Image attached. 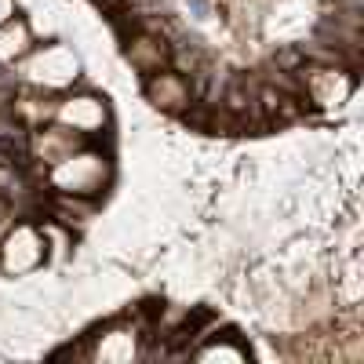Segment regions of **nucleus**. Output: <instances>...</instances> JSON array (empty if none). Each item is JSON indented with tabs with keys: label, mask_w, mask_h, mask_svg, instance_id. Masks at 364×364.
Returning <instances> with one entry per match:
<instances>
[{
	"label": "nucleus",
	"mask_w": 364,
	"mask_h": 364,
	"mask_svg": "<svg viewBox=\"0 0 364 364\" xmlns=\"http://www.w3.org/2000/svg\"><path fill=\"white\" fill-rule=\"evenodd\" d=\"M113 178H117V157L106 142H80L73 154H66L51 168L37 171L41 190L91 197V200H102L113 190Z\"/></svg>",
	"instance_id": "f257e3e1"
},
{
	"label": "nucleus",
	"mask_w": 364,
	"mask_h": 364,
	"mask_svg": "<svg viewBox=\"0 0 364 364\" xmlns=\"http://www.w3.org/2000/svg\"><path fill=\"white\" fill-rule=\"evenodd\" d=\"M51 357H77V360H91V364H139L154 353H149L146 324L132 314H117V317L91 324L77 343L55 350Z\"/></svg>",
	"instance_id": "f03ea898"
},
{
	"label": "nucleus",
	"mask_w": 364,
	"mask_h": 364,
	"mask_svg": "<svg viewBox=\"0 0 364 364\" xmlns=\"http://www.w3.org/2000/svg\"><path fill=\"white\" fill-rule=\"evenodd\" d=\"M288 87L302 109L343 113L350 102H357V70L336 58H302L288 70Z\"/></svg>",
	"instance_id": "7ed1b4c3"
},
{
	"label": "nucleus",
	"mask_w": 364,
	"mask_h": 364,
	"mask_svg": "<svg viewBox=\"0 0 364 364\" xmlns=\"http://www.w3.org/2000/svg\"><path fill=\"white\" fill-rule=\"evenodd\" d=\"M15 84H26V87H37V91H48V95H63V91L84 84V58L73 44L58 41V37H41L33 48H29L15 70H11Z\"/></svg>",
	"instance_id": "20e7f679"
},
{
	"label": "nucleus",
	"mask_w": 364,
	"mask_h": 364,
	"mask_svg": "<svg viewBox=\"0 0 364 364\" xmlns=\"http://www.w3.org/2000/svg\"><path fill=\"white\" fill-rule=\"evenodd\" d=\"M51 120L70 128V132H77L87 142H106L113 135V106H109V99L102 95V91L84 87V84L55 95Z\"/></svg>",
	"instance_id": "39448f33"
},
{
	"label": "nucleus",
	"mask_w": 364,
	"mask_h": 364,
	"mask_svg": "<svg viewBox=\"0 0 364 364\" xmlns=\"http://www.w3.org/2000/svg\"><path fill=\"white\" fill-rule=\"evenodd\" d=\"M48 266V233L37 215H18V223L0 237V273L4 277H37Z\"/></svg>",
	"instance_id": "423d86ee"
},
{
	"label": "nucleus",
	"mask_w": 364,
	"mask_h": 364,
	"mask_svg": "<svg viewBox=\"0 0 364 364\" xmlns=\"http://www.w3.org/2000/svg\"><path fill=\"white\" fill-rule=\"evenodd\" d=\"M142 99L161 117H190L197 109V84L178 66H164L157 73L142 77Z\"/></svg>",
	"instance_id": "0eeeda50"
},
{
	"label": "nucleus",
	"mask_w": 364,
	"mask_h": 364,
	"mask_svg": "<svg viewBox=\"0 0 364 364\" xmlns=\"http://www.w3.org/2000/svg\"><path fill=\"white\" fill-rule=\"evenodd\" d=\"M124 63L142 80V77H149V73H157V70L175 63V44L164 33H157V29L139 26V29H132V33L124 37Z\"/></svg>",
	"instance_id": "6e6552de"
},
{
	"label": "nucleus",
	"mask_w": 364,
	"mask_h": 364,
	"mask_svg": "<svg viewBox=\"0 0 364 364\" xmlns=\"http://www.w3.org/2000/svg\"><path fill=\"white\" fill-rule=\"evenodd\" d=\"M80 142H87V139H80L77 132L48 120V124H41V128H29V135H26V164H29V171H44L55 161H63L66 154H73Z\"/></svg>",
	"instance_id": "1a4fd4ad"
},
{
	"label": "nucleus",
	"mask_w": 364,
	"mask_h": 364,
	"mask_svg": "<svg viewBox=\"0 0 364 364\" xmlns=\"http://www.w3.org/2000/svg\"><path fill=\"white\" fill-rule=\"evenodd\" d=\"M182 357H190V360H200V364H245L252 360V346L237 336V331H200L197 343L186 346V353Z\"/></svg>",
	"instance_id": "9d476101"
},
{
	"label": "nucleus",
	"mask_w": 364,
	"mask_h": 364,
	"mask_svg": "<svg viewBox=\"0 0 364 364\" xmlns=\"http://www.w3.org/2000/svg\"><path fill=\"white\" fill-rule=\"evenodd\" d=\"M41 204H44V211H48V219H55V223H63L66 230L80 233L84 226H91V223L99 219V204H102V200L70 197V193H48V190H44Z\"/></svg>",
	"instance_id": "9b49d317"
},
{
	"label": "nucleus",
	"mask_w": 364,
	"mask_h": 364,
	"mask_svg": "<svg viewBox=\"0 0 364 364\" xmlns=\"http://www.w3.org/2000/svg\"><path fill=\"white\" fill-rule=\"evenodd\" d=\"M33 44H37V33L26 15H11L8 22H0V73H11L15 63Z\"/></svg>",
	"instance_id": "f8f14e48"
},
{
	"label": "nucleus",
	"mask_w": 364,
	"mask_h": 364,
	"mask_svg": "<svg viewBox=\"0 0 364 364\" xmlns=\"http://www.w3.org/2000/svg\"><path fill=\"white\" fill-rule=\"evenodd\" d=\"M18 215H26V211L18 208V200L11 197V193H4L0 190V237H4L15 223H18Z\"/></svg>",
	"instance_id": "ddd939ff"
},
{
	"label": "nucleus",
	"mask_w": 364,
	"mask_h": 364,
	"mask_svg": "<svg viewBox=\"0 0 364 364\" xmlns=\"http://www.w3.org/2000/svg\"><path fill=\"white\" fill-rule=\"evenodd\" d=\"M11 15H18V0H0V22H8Z\"/></svg>",
	"instance_id": "4468645a"
}]
</instances>
